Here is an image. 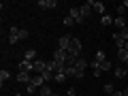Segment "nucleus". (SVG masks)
Returning <instances> with one entry per match:
<instances>
[{
  "label": "nucleus",
  "instance_id": "f257e3e1",
  "mask_svg": "<svg viewBox=\"0 0 128 96\" xmlns=\"http://www.w3.org/2000/svg\"><path fill=\"white\" fill-rule=\"evenodd\" d=\"M79 54H81V41L79 38H73L68 45V56H75V58H79Z\"/></svg>",
  "mask_w": 128,
  "mask_h": 96
},
{
  "label": "nucleus",
  "instance_id": "f03ea898",
  "mask_svg": "<svg viewBox=\"0 0 128 96\" xmlns=\"http://www.w3.org/2000/svg\"><path fill=\"white\" fill-rule=\"evenodd\" d=\"M68 17H73L75 24H83V22H86V19H83V15H81V6H73V9H70V13H68Z\"/></svg>",
  "mask_w": 128,
  "mask_h": 96
},
{
  "label": "nucleus",
  "instance_id": "7ed1b4c3",
  "mask_svg": "<svg viewBox=\"0 0 128 96\" xmlns=\"http://www.w3.org/2000/svg\"><path fill=\"white\" fill-rule=\"evenodd\" d=\"M70 41H73V36H68V34H62V36L58 38V49L68 51V45H70Z\"/></svg>",
  "mask_w": 128,
  "mask_h": 96
},
{
  "label": "nucleus",
  "instance_id": "20e7f679",
  "mask_svg": "<svg viewBox=\"0 0 128 96\" xmlns=\"http://www.w3.org/2000/svg\"><path fill=\"white\" fill-rule=\"evenodd\" d=\"M66 58H68V51H64V49H56L54 51V60H56V62L64 64V62H66Z\"/></svg>",
  "mask_w": 128,
  "mask_h": 96
},
{
  "label": "nucleus",
  "instance_id": "39448f33",
  "mask_svg": "<svg viewBox=\"0 0 128 96\" xmlns=\"http://www.w3.org/2000/svg\"><path fill=\"white\" fill-rule=\"evenodd\" d=\"M38 6H41V9H45V11L58 9V0H38Z\"/></svg>",
  "mask_w": 128,
  "mask_h": 96
},
{
  "label": "nucleus",
  "instance_id": "423d86ee",
  "mask_svg": "<svg viewBox=\"0 0 128 96\" xmlns=\"http://www.w3.org/2000/svg\"><path fill=\"white\" fill-rule=\"evenodd\" d=\"M32 77H34L32 73H24V70H19L17 81H19V83H26V86H28V83H32Z\"/></svg>",
  "mask_w": 128,
  "mask_h": 96
},
{
  "label": "nucleus",
  "instance_id": "0eeeda50",
  "mask_svg": "<svg viewBox=\"0 0 128 96\" xmlns=\"http://www.w3.org/2000/svg\"><path fill=\"white\" fill-rule=\"evenodd\" d=\"M19 41H22V38H19V28H11V30H9V43H19Z\"/></svg>",
  "mask_w": 128,
  "mask_h": 96
},
{
  "label": "nucleus",
  "instance_id": "6e6552de",
  "mask_svg": "<svg viewBox=\"0 0 128 96\" xmlns=\"http://www.w3.org/2000/svg\"><path fill=\"white\" fill-rule=\"evenodd\" d=\"M92 4H94V0H90V2H86V4L81 6V15H83V19H88V17H90L92 9H94V6H92Z\"/></svg>",
  "mask_w": 128,
  "mask_h": 96
},
{
  "label": "nucleus",
  "instance_id": "1a4fd4ad",
  "mask_svg": "<svg viewBox=\"0 0 128 96\" xmlns=\"http://www.w3.org/2000/svg\"><path fill=\"white\" fill-rule=\"evenodd\" d=\"M19 70H24V73H34V64L22 60V62H19Z\"/></svg>",
  "mask_w": 128,
  "mask_h": 96
},
{
  "label": "nucleus",
  "instance_id": "9d476101",
  "mask_svg": "<svg viewBox=\"0 0 128 96\" xmlns=\"http://www.w3.org/2000/svg\"><path fill=\"white\" fill-rule=\"evenodd\" d=\"M24 60L26 62H36V49H26V54H24Z\"/></svg>",
  "mask_w": 128,
  "mask_h": 96
},
{
  "label": "nucleus",
  "instance_id": "9b49d317",
  "mask_svg": "<svg viewBox=\"0 0 128 96\" xmlns=\"http://www.w3.org/2000/svg\"><path fill=\"white\" fill-rule=\"evenodd\" d=\"M45 70H47V62H43V60H36V62H34V73L43 75Z\"/></svg>",
  "mask_w": 128,
  "mask_h": 96
},
{
  "label": "nucleus",
  "instance_id": "f8f14e48",
  "mask_svg": "<svg viewBox=\"0 0 128 96\" xmlns=\"http://www.w3.org/2000/svg\"><path fill=\"white\" fill-rule=\"evenodd\" d=\"M113 41H115V45H118V49H124V47H126V41L122 38L120 32H115V34H113Z\"/></svg>",
  "mask_w": 128,
  "mask_h": 96
},
{
  "label": "nucleus",
  "instance_id": "ddd939ff",
  "mask_svg": "<svg viewBox=\"0 0 128 96\" xmlns=\"http://www.w3.org/2000/svg\"><path fill=\"white\" fill-rule=\"evenodd\" d=\"M113 26L118 28V30H124V28H128V26H126V19H124V17H113Z\"/></svg>",
  "mask_w": 128,
  "mask_h": 96
},
{
  "label": "nucleus",
  "instance_id": "4468645a",
  "mask_svg": "<svg viewBox=\"0 0 128 96\" xmlns=\"http://www.w3.org/2000/svg\"><path fill=\"white\" fill-rule=\"evenodd\" d=\"M118 58H120V62L126 64V68H128V51L126 49H118Z\"/></svg>",
  "mask_w": 128,
  "mask_h": 96
},
{
  "label": "nucleus",
  "instance_id": "2eb2a0df",
  "mask_svg": "<svg viewBox=\"0 0 128 96\" xmlns=\"http://www.w3.org/2000/svg\"><path fill=\"white\" fill-rule=\"evenodd\" d=\"M32 86H36V88H43V86H45L43 75H34V77H32Z\"/></svg>",
  "mask_w": 128,
  "mask_h": 96
},
{
  "label": "nucleus",
  "instance_id": "dca6fc26",
  "mask_svg": "<svg viewBox=\"0 0 128 96\" xmlns=\"http://www.w3.org/2000/svg\"><path fill=\"white\" fill-rule=\"evenodd\" d=\"M51 94H54V90H51L47 83H45L43 88H38V96H51Z\"/></svg>",
  "mask_w": 128,
  "mask_h": 96
},
{
  "label": "nucleus",
  "instance_id": "f3484780",
  "mask_svg": "<svg viewBox=\"0 0 128 96\" xmlns=\"http://www.w3.org/2000/svg\"><path fill=\"white\" fill-rule=\"evenodd\" d=\"M26 94H28V96L38 94V88H36V86H32V83H28V86H26Z\"/></svg>",
  "mask_w": 128,
  "mask_h": 96
},
{
  "label": "nucleus",
  "instance_id": "a211bd4d",
  "mask_svg": "<svg viewBox=\"0 0 128 96\" xmlns=\"http://www.w3.org/2000/svg\"><path fill=\"white\" fill-rule=\"evenodd\" d=\"M9 77H11V73H9L6 68L0 70V83H2V86H4V81H9Z\"/></svg>",
  "mask_w": 128,
  "mask_h": 96
},
{
  "label": "nucleus",
  "instance_id": "6ab92c4d",
  "mask_svg": "<svg viewBox=\"0 0 128 96\" xmlns=\"http://www.w3.org/2000/svg\"><path fill=\"white\" fill-rule=\"evenodd\" d=\"M98 68H100L102 73H107V70H111L113 66H111V62H109V60H105V62H100V64H98Z\"/></svg>",
  "mask_w": 128,
  "mask_h": 96
},
{
  "label": "nucleus",
  "instance_id": "aec40b11",
  "mask_svg": "<svg viewBox=\"0 0 128 96\" xmlns=\"http://www.w3.org/2000/svg\"><path fill=\"white\" fill-rule=\"evenodd\" d=\"M113 73H115V79H124V77H128V73H126V68H115Z\"/></svg>",
  "mask_w": 128,
  "mask_h": 96
},
{
  "label": "nucleus",
  "instance_id": "412c9836",
  "mask_svg": "<svg viewBox=\"0 0 128 96\" xmlns=\"http://www.w3.org/2000/svg\"><path fill=\"white\" fill-rule=\"evenodd\" d=\"M96 62H98V64H100V62H105V60H107V56H105V51H102V49H98V51H96Z\"/></svg>",
  "mask_w": 128,
  "mask_h": 96
},
{
  "label": "nucleus",
  "instance_id": "4be33fe9",
  "mask_svg": "<svg viewBox=\"0 0 128 96\" xmlns=\"http://www.w3.org/2000/svg\"><path fill=\"white\" fill-rule=\"evenodd\" d=\"M92 6H94V11H96V13L105 15V4H102V2H94V4H92Z\"/></svg>",
  "mask_w": 128,
  "mask_h": 96
},
{
  "label": "nucleus",
  "instance_id": "5701e85b",
  "mask_svg": "<svg viewBox=\"0 0 128 96\" xmlns=\"http://www.w3.org/2000/svg\"><path fill=\"white\" fill-rule=\"evenodd\" d=\"M100 24H102V26H113V17H111V15H102Z\"/></svg>",
  "mask_w": 128,
  "mask_h": 96
},
{
  "label": "nucleus",
  "instance_id": "b1692460",
  "mask_svg": "<svg viewBox=\"0 0 128 96\" xmlns=\"http://www.w3.org/2000/svg\"><path fill=\"white\" fill-rule=\"evenodd\" d=\"M66 81V73H56V83H64Z\"/></svg>",
  "mask_w": 128,
  "mask_h": 96
},
{
  "label": "nucleus",
  "instance_id": "393cba45",
  "mask_svg": "<svg viewBox=\"0 0 128 96\" xmlns=\"http://www.w3.org/2000/svg\"><path fill=\"white\" fill-rule=\"evenodd\" d=\"M28 36H30V32H28L26 28H19V38L24 41V38H28Z\"/></svg>",
  "mask_w": 128,
  "mask_h": 96
},
{
  "label": "nucleus",
  "instance_id": "a878e982",
  "mask_svg": "<svg viewBox=\"0 0 128 96\" xmlns=\"http://www.w3.org/2000/svg\"><path fill=\"white\" fill-rule=\"evenodd\" d=\"M105 92H107V94H113V92H115L113 83H107V86H105Z\"/></svg>",
  "mask_w": 128,
  "mask_h": 96
},
{
  "label": "nucleus",
  "instance_id": "bb28decb",
  "mask_svg": "<svg viewBox=\"0 0 128 96\" xmlns=\"http://www.w3.org/2000/svg\"><path fill=\"white\" fill-rule=\"evenodd\" d=\"M64 26H75V19L73 17H64Z\"/></svg>",
  "mask_w": 128,
  "mask_h": 96
},
{
  "label": "nucleus",
  "instance_id": "cd10ccee",
  "mask_svg": "<svg viewBox=\"0 0 128 96\" xmlns=\"http://www.w3.org/2000/svg\"><path fill=\"white\" fill-rule=\"evenodd\" d=\"M120 34H122L124 41H128V28H124V30H120Z\"/></svg>",
  "mask_w": 128,
  "mask_h": 96
},
{
  "label": "nucleus",
  "instance_id": "c85d7f7f",
  "mask_svg": "<svg viewBox=\"0 0 128 96\" xmlns=\"http://www.w3.org/2000/svg\"><path fill=\"white\" fill-rule=\"evenodd\" d=\"M111 96H124V92H113Z\"/></svg>",
  "mask_w": 128,
  "mask_h": 96
},
{
  "label": "nucleus",
  "instance_id": "c756f323",
  "mask_svg": "<svg viewBox=\"0 0 128 96\" xmlns=\"http://www.w3.org/2000/svg\"><path fill=\"white\" fill-rule=\"evenodd\" d=\"M122 6H124V9H128V0H124V2H122Z\"/></svg>",
  "mask_w": 128,
  "mask_h": 96
},
{
  "label": "nucleus",
  "instance_id": "7c9ffc66",
  "mask_svg": "<svg viewBox=\"0 0 128 96\" xmlns=\"http://www.w3.org/2000/svg\"><path fill=\"white\" fill-rule=\"evenodd\" d=\"M124 92V96H128V88H126V90H122Z\"/></svg>",
  "mask_w": 128,
  "mask_h": 96
},
{
  "label": "nucleus",
  "instance_id": "2f4dec72",
  "mask_svg": "<svg viewBox=\"0 0 128 96\" xmlns=\"http://www.w3.org/2000/svg\"><path fill=\"white\" fill-rule=\"evenodd\" d=\"M124 49H126V51H128V41H126V47H124Z\"/></svg>",
  "mask_w": 128,
  "mask_h": 96
},
{
  "label": "nucleus",
  "instance_id": "473e14b6",
  "mask_svg": "<svg viewBox=\"0 0 128 96\" xmlns=\"http://www.w3.org/2000/svg\"><path fill=\"white\" fill-rule=\"evenodd\" d=\"M51 96H58V92H54V94H51Z\"/></svg>",
  "mask_w": 128,
  "mask_h": 96
},
{
  "label": "nucleus",
  "instance_id": "72a5a7b5",
  "mask_svg": "<svg viewBox=\"0 0 128 96\" xmlns=\"http://www.w3.org/2000/svg\"><path fill=\"white\" fill-rule=\"evenodd\" d=\"M126 73H128V68H126Z\"/></svg>",
  "mask_w": 128,
  "mask_h": 96
},
{
  "label": "nucleus",
  "instance_id": "f704fd0d",
  "mask_svg": "<svg viewBox=\"0 0 128 96\" xmlns=\"http://www.w3.org/2000/svg\"><path fill=\"white\" fill-rule=\"evenodd\" d=\"M17 96H22V94H17Z\"/></svg>",
  "mask_w": 128,
  "mask_h": 96
}]
</instances>
